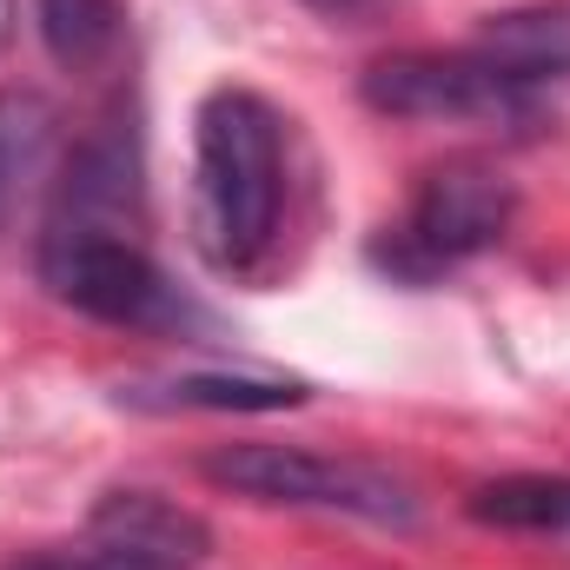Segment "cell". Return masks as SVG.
Here are the masks:
<instances>
[{"mask_svg":"<svg viewBox=\"0 0 570 570\" xmlns=\"http://www.w3.org/2000/svg\"><path fill=\"white\" fill-rule=\"evenodd\" d=\"M285 120L253 87H213L193 114V233L199 253L246 279L279 246Z\"/></svg>","mask_w":570,"mask_h":570,"instance_id":"6da1fadb","label":"cell"},{"mask_svg":"<svg viewBox=\"0 0 570 570\" xmlns=\"http://www.w3.org/2000/svg\"><path fill=\"white\" fill-rule=\"evenodd\" d=\"M40 285L73 305L94 325L114 332H159V338H193L206 312L173 285V273L140 246L134 226H94V219H47L40 226Z\"/></svg>","mask_w":570,"mask_h":570,"instance_id":"7a4b0ae2","label":"cell"},{"mask_svg":"<svg viewBox=\"0 0 570 570\" xmlns=\"http://www.w3.org/2000/svg\"><path fill=\"white\" fill-rule=\"evenodd\" d=\"M199 478L246 498V504H273V511H325V518H352V524H379V531L419 524L412 478H399L392 464L332 458L312 444H273V438L213 444L199 458Z\"/></svg>","mask_w":570,"mask_h":570,"instance_id":"3957f363","label":"cell"},{"mask_svg":"<svg viewBox=\"0 0 570 570\" xmlns=\"http://www.w3.org/2000/svg\"><path fill=\"white\" fill-rule=\"evenodd\" d=\"M511 226H518V179L498 159L458 153V159H438L412 186L405 213L372 239V266H385L399 285H431L498 253Z\"/></svg>","mask_w":570,"mask_h":570,"instance_id":"277c9868","label":"cell"},{"mask_svg":"<svg viewBox=\"0 0 570 570\" xmlns=\"http://www.w3.org/2000/svg\"><path fill=\"white\" fill-rule=\"evenodd\" d=\"M358 100L385 120H451V127H504V134H524L538 127V87L518 80L511 67H498L491 53L478 47H458V53H385L358 73Z\"/></svg>","mask_w":570,"mask_h":570,"instance_id":"5b68a950","label":"cell"},{"mask_svg":"<svg viewBox=\"0 0 570 570\" xmlns=\"http://www.w3.org/2000/svg\"><path fill=\"white\" fill-rule=\"evenodd\" d=\"M312 399L305 379L279 372H140L114 385V405L127 412H298Z\"/></svg>","mask_w":570,"mask_h":570,"instance_id":"8992f818","label":"cell"},{"mask_svg":"<svg viewBox=\"0 0 570 570\" xmlns=\"http://www.w3.org/2000/svg\"><path fill=\"white\" fill-rule=\"evenodd\" d=\"M87 538L100 544H120L134 558H153V564H173V570H199L213 558V531L199 511L159 498V491H107L87 518Z\"/></svg>","mask_w":570,"mask_h":570,"instance_id":"52a82bcc","label":"cell"},{"mask_svg":"<svg viewBox=\"0 0 570 570\" xmlns=\"http://www.w3.org/2000/svg\"><path fill=\"white\" fill-rule=\"evenodd\" d=\"M478 53H491L498 67H511L518 80L544 87L570 73V0H531V7H504L478 27L471 40Z\"/></svg>","mask_w":570,"mask_h":570,"instance_id":"ba28073f","label":"cell"},{"mask_svg":"<svg viewBox=\"0 0 570 570\" xmlns=\"http://www.w3.org/2000/svg\"><path fill=\"white\" fill-rule=\"evenodd\" d=\"M464 511L484 531H518V538H570V478L551 471H511L491 478L464 498Z\"/></svg>","mask_w":570,"mask_h":570,"instance_id":"9c48e42d","label":"cell"},{"mask_svg":"<svg viewBox=\"0 0 570 570\" xmlns=\"http://www.w3.org/2000/svg\"><path fill=\"white\" fill-rule=\"evenodd\" d=\"M33 27L47 40V53L73 73L100 67L120 33H127V7L120 0H33Z\"/></svg>","mask_w":570,"mask_h":570,"instance_id":"30bf717a","label":"cell"},{"mask_svg":"<svg viewBox=\"0 0 570 570\" xmlns=\"http://www.w3.org/2000/svg\"><path fill=\"white\" fill-rule=\"evenodd\" d=\"M53 127H60V114L40 94H0V213L20 193V179L47 159Z\"/></svg>","mask_w":570,"mask_h":570,"instance_id":"8fae6325","label":"cell"},{"mask_svg":"<svg viewBox=\"0 0 570 570\" xmlns=\"http://www.w3.org/2000/svg\"><path fill=\"white\" fill-rule=\"evenodd\" d=\"M0 570H173V564H153V558H134V551H120V544L87 538V544L27 551V558H13V564H0Z\"/></svg>","mask_w":570,"mask_h":570,"instance_id":"7c38bea8","label":"cell"},{"mask_svg":"<svg viewBox=\"0 0 570 570\" xmlns=\"http://www.w3.org/2000/svg\"><path fill=\"white\" fill-rule=\"evenodd\" d=\"M298 7H312L318 20H338V27H365V20L392 13L399 0H298Z\"/></svg>","mask_w":570,"mask_h":570,"instance_id":"4fadbf2b","label":"cell"},{"mask_svg":"<svg viewBox=\"0 0 570 570\" xmlns=\"http://www.w3.org/2000/svg\"><path fill=\"white\" fill-rule=\"evenodd\" d=\"M13 20H20V0H0V47L13 40Z\"/></svg>","mask_w":570,"mask_h":570,"instance_id":"5bb4252c","label":"cell"}]
</instances>
